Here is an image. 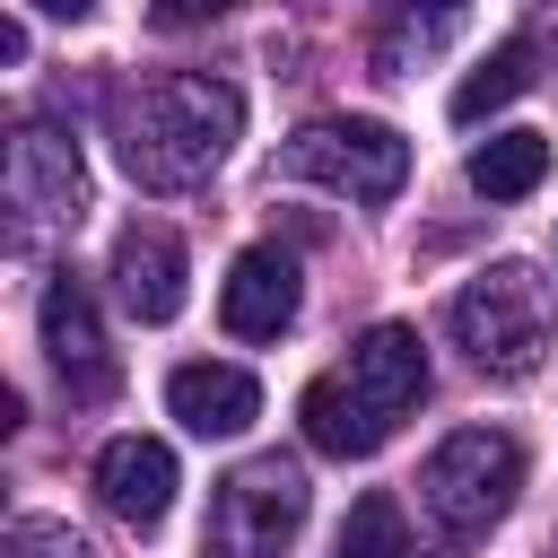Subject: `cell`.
I'll use <instances>...</instances> for the list:
<instances>
[{
	"instance_id": "obj_2",
	"label": "cell",
	"mask_w": 558,
	"mask_h": 558,
	"mask_svg": "<svg viewBox=\"0 0 558 558\" xmlns=\"http://www.w3.org/2000/svg\"><path fill=\"white\" fill-rule=\"evenodd\" d=\"M445 331L462 340V357L497 384H523L549 366V340H558V305H549V279L532 262H488L453 305H445Z\"/></svg>"
},
{
	"instance_id": "obj_3",
	"label": "cell",
	"mask_w": 558,
	"mask_h": 558,
	"mask_svg": "<svg viewBox=\"0 0 558 558\" xmlns=\"http://www.w3.org/2000/svg\"><path fill=\"white\" fill-rule=\"evenodd\" d=\"M288 183H323L340 201H392L410 183V140L375 113H314L288 148H279Z\"/></svg>"
},
{
	"instance_id": "obj_10",
	"label": "cell",
	"mask_w": 558,
	"mask_h": 558,
	"mask_svg": "<svg viewBox=\"0 0 558 558\" xmlns=\"http://www.w3.org/2000/svg\"><path fill=\"white\" fill-rule=\"evenodd\" d=\"M218 323L235 340H279L296 323V262L279 244H244L235 270H227V288H218Z\"/></svg>"
},
{
	"instance_id": "obj_12",
	"label": "cell",
	"mask_w": 558,
	"mask_h": 558,
	"mask_svg": "<svg viewBox=\"0 0 558 558\" xmlns=\"http://www.w3.org/2000/svg\"><path fill=\"white\" fill-rule=\"evenodd\" d=\"M166 410L192 427V436H244L262 418V384L244 366H174L166 375Z\"/></svg>"
},
{
	"instance_id": "obj_15",
	"label": "cell",
	"mask_w": 558,
	"mask_h": 558,
	"mask_svg": "<svg viewBox=\"0 0 558 558\" xmlns=\"http://www.w3.org/2000/svg\"><path fill=\"white\" fill-rule=\"evenodd\" d=\"M462 174H471L480 201H523V192H541V174H549V140H541V131H488Z\"/></svg>"
},
{
	"instance_id": "obj_18",
	"label": "cell",
	"mask_w": 558,
	"mask_h": 558,
	"mask_svg": "<svg viewBox=\"0 0 558 558\" xmlns=\"http://www.w3.org/2000/svg\"><path fill=\"white\" fill-rule=\"evenodd\" d=\"M0 558H96V549H87L70 523H52V514H26V523H9Z\"/></svg>"
},
{
	"instance_id": "obj_19",
	"label": "cell",
	"mask_w": 558,
	"mask_h": 558,
	"mask_svg": "<svg viewBox=\"0 0 558 558\" xmlns=\"http://www.w3.org/2000/svg\"><path fill=\"white\" fill-rule=\"evenodd\" d=\"M227 9H244V0H157L148 17H157L166 35H183V26H209V17H227Z\"/></svg>"
},
{
	"instance_id": "obj_9",
	"label": "cell",
	"mask_w": 558,
	"mask_h": 558,
	"mask_svg": "<svg viewBox=\"0 0 558 558\" xmlns=\"http://www.w3.org/2000/svg\"><path fill=\"white\" fill-rule=\"evenodd\" d=\"M349 392H357L384 427H401V418L427 401V349H418V331H410V323H375V331L349 349Z\"/></svg>"
},
{
	"instance_id": "obj_5",
	"label": "cell",
	"mask_w": 558,
	"mask_h": 558,
	"mask_svg": "<svg viewBox=\"0 0 558 558\" xmlns=\"http://www.w3.org/2000/svg\"><path fill=\"white\" fill-rule=\"evenodd\" d=\"M305 532V471L279 453H253L209 497V549L218 558H288Z\"/></svg>"
},
{
	"instance_id": "obj_1",
	"label": "cell",
	"mask_w": 558,
	"mask_h": 558,
	"mask_svg": "<svg viewBox=\"0 0 558 558\" xmlns=\"http://www.w3.org/2000/svg\"><path fill=\"white\" fill-rule=\"evenodd\" d=\"M235 131H244V96L227 78H209V70H166V78L131 87L113 105V148H122V166H131L140 192H192V183H209L227 166Z\"/></svg>"
},
{
	"instance_id": "obj_11",
	"label": "cell",
	"mask_w": 558,
	"mask_h": 558,
	"mask_svg": "<svg viewBox=\"0 0 558 558\" xmlns=\"http://www.w3.org/2000/svg\"><path fill=\"white\" fill-rule=\"evenodd\" d=\"M96 497H105V514H122L131 532H157L166 506H174V453H166L157 436H113V445L96 453Z\"/></svg>"
},
{
	"instance_id": "obj_6",
	"label": "cell",
	"mask_w": 558,
	"mask_h": 558,
	"mask_svg": "<svg viewBox=\"0 0 558 558\" xmlns=\"http://www.w3.org/2000/svg\"><path fill=\"white\" fill-rule=\"evenodd\" d=\"M9 209H17V244H44V235H61V227L87 218V166H78L70 131L26 122L9 140Z\"/></svg>"
},
{
	"instance_id": "obj_13",
	"label": "cell",
	"mask_w": 558,
	"mask_h": 558,
	"mask_svg": "<svg viewBox=\"0 0 558 558\" xmlns=\"http://www.w3.org/2000/svg\"><path fill=\"white\" fill-rule=\"evenodd\" d=\"M296 427H305V445H314V453H331V462H366V453L392 436V427L349 392V375H314V384H305V401H296Z\"/></svg>"
},
{
	"instance_id": "obj_21",
	"label": "cell",
	"mask_w": 558,
	"mask_h": 558,
	"mask_svg": "<svg viewBox=\"0 0 558 558\" xmlns=\"http://www.w3.org/2000/svg\"><path fill=\"white\" fill-rule=\"evenodd\" d=\"M35 9H44V17H87L96 0H35Z\"/></svg>"
},
{
	"instance_id": "obj_4",
	"label": "cell",
	"mask_w": 558,
	"mask_h": 558,
	"mask_svg": "<svg viewBox=\"0 0 558 558\" xmlns=\"http://www.w3.org/2000/svg\"><path fill=\"white\" fill-rule=\"evenodd\" d=\"M514 488H523V445H514L506 427H453V436L418 462V497H427V514H436L453 541H480L488 523H506Z\"/></svg>"
},
{
	"instance_id": "obj_17",
	"label": "cell",
	"mask_w": 558,
	"mask_h": 558,
	"mask_svg": "<svg viewBox=\"0 0 558 558\" xmlns=\"http://www.w3.org/2000/svg\"><path fill=\"white\" fill-rule=\"evenodd\" d=\"M331 558H418V549H410V523H401V506H392L384 488H366V497L340 514V541H331Z\"/></svg>"
},
{
	"instance_id": "obj_14",
	"label": "cell",
	"mask_w": 558,
	"mask_h": 558,
	"mask_svg": "<svg viewBox=\"0 0 558 558\" xmlns=\"http://www.w3.org/2000/svg\"><path fill=\"white\" fill-rule=\"evenodd\" d=\"M462 17H471V0H401V9H392V26L375 35V70H384V78H410L427 52H445V44H453V26H462Z\"/></svg>"
},
{
	"instance_id": "obj_8",
	"label": "cell",
	"mask_w": 558,
	"mask_h": 558,
	"mask_svg": "<svg viewBox=\"0 0 558 558\" xmlns=\"http://www.w3.org/2000/svg\"><path fill=\"white\" fill-rule=\"evenodd\" d=\"M183 235L174 227H148V218H131L122 235H113V296H122V314L131 323H174L183 314Z\"/></svg>"
},
{
	"instance_id": "obj_20",
	"label": "cell",
	"mask_w": 558,
	"mask_h": 558,
	"mask_svg": "<svg viewBox=\"0 0 558 558\" xmlns=\"http://www.w3.org/2000/svg\"><path fill=\"white\" fill-rule=\"evenodd\" d=\"M523 44H532L541 61H558V0H532V26H523Z\"/></svg>"
},
{
	"instance_id": "obj_16",
	"label": "cell",
	"mask_w": 558,
	"mask_h": 558,
	"mask_svg": "<svg viewBox=\"0 0 558 558\" xmlns=\"http://www.w3.org/2000/svg\"><path fill=\"white\" fill-rule=\"evenodd\" d=\"M532 61H541V52H532L523 35H506V44H497V52H488L462 87H453V122H488L497 105H514V96L532 87Z\"/></svg>"
},
{
	"instance_id": "obj_7",
	"label": "cell",
	"mask_w": 558,
	"mask_h": 558,
	"mask_svg": "<svg viewBox=\"0 0 558 558\" xmlns=\"http://www.w3.org/2000/svg\"><path fill=\"white\" fill-rule=\"evenodd\" d=\"M35 323H44V357H52V375L70 384V401H105V392L122 384V366H113V349H105V323H96V296H87L70 270L44 279Z\"/></svg>"
}]
</instances>
